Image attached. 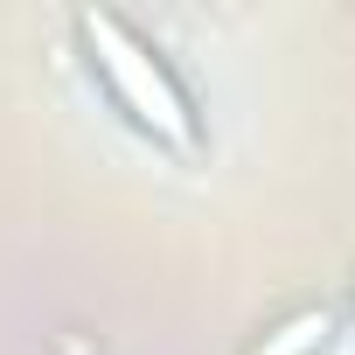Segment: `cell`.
<instances>
[{
    "instance_id": "obj_2",
    "label": "cell",
    "mask_w": 355,
    "mask_h": 355,
    "mask_svg": "<svg viewBox=\"0 0 355 355\" xmlns=\"http://www.w3.org/2000/svg\"><path fill=\"white\" fill-rule=\"evenodd\" d=\"M327 341H334V313H327V306H306V313L279 320L251 355H327Z\"/></svg>"
},
{
    "instance_id": "obj_1",
    "label": "cell",
    "mask_w": 355,
    "mask_h": 355,
    "mask_svg": "<svg viewBox=\"0 0 355 355\" xmlns=\"http://www.w3.org/2000/svg\"><path fill=\"white\" fill-rule=\"evenodd\" d=\"M77 49H84V70L105 84L112 112H119L139 139H153V146L174 153V160H202V153H209L202 112H196L189 84L174 77V63L160 56V42H146L125 15L84 8V15H77Z\"/></svg>"
}]
</instances>
